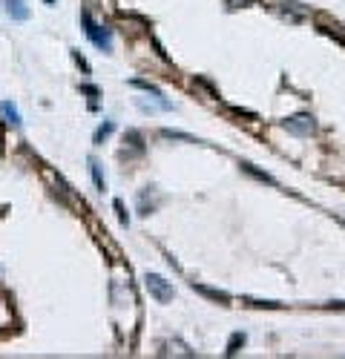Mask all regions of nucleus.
Here are the masks:
<instances>
[{"label": "nucleus", "mask_w": 345, "mask_h": 359, "mask_svg": "<svg viewBox=\"0 0 345 359\" xmlns=\"http://www.w3.org/2000/svg\"><path fill=\"white\" fill-rule=\"evenodd\" d=\"M81 23L86 26V29H83V32H86V37H89V40H92V43H95L101 52H110V49H113V35H110V29L98 26V23L92 20V15H89L86 9L81 12Z\"/></svg>", "instance_id": "1"}, {"label": "nucleus", "mask_w": 345, "mask_h": 359, "mask_svg": "<svg viewBox=\"0 0 345 359\" xmlns=\"http://www.w3.org/2000/svg\"><path fill=\"white\" fill-rule=\"evenodd\" d=\"M147 290L153 293V299H158V302H170L173 299V285L167 282L164 276H158V273H147Z\"/></svg>", "instance_id": "2"}, {"label": "nucleus", "mask_w": 345, "mask_h": 359, "mask_svg": "<svg viewBox=\"0 0 345 359\" xmlns=\"http://www.w3.org/2000/svg\"><path fill=\"white\" fill-rule=\"evenodd\" d=\"M282 127L291 132V135H311V132L316 130V124H313V118L308 112H299V115H294V118H288Z\"/></svg>", "instance_id": "3"}, {"label": "nucleus", "mask_w": 345, "mask_h": 359, "mask_svg": "<svg viewBox=\"0 0 345 359\" xmlns=\"http://www.w3.org/2000/svg\"><path fill=\"white\" fill-rule=\"evenodd\" d=\"M313 17H316V23H319V29H322V32L331 35V37H337V40L345 46V26L340 23V20H331V17L322 15V12H319V15H313Z\"/></svg>", "instance_id": "4"}, {"label": "nucleus", "mask_w": 345, "mask_h": 359, "mask_svg": "<svg viewBox=\"0 0 345 359\" xmlns=\"http://www.w3.org/2000/svg\"><path fill=\"white\" fill-rule=\"evenodd\" d=\"M193 290H198V293L207 296V299H216V302H222V305H228L230 302V296L222 293V290H216V287H204V285H196V282H193Z\"/></svg>", "instance_id": "5"}, {"label": "nucleus", "mask_w": 345, "mask_h": 359, "mask_svg": "<svg viewBox=\"0 0 345 359\" xmlns=\"http://www.w3.org/2000/svg\"><path fill=\"white\" fill-rule=\"evenodd\" d=\"M6 12L15 17V20H26L29 17V9L23 6V0H6Z\"/></svg>", "instance_id": "6"}, {"label": "nucleus", "mask_w": 345, "mask_h": 359, "mask_svg": "<svg viewBox=\"0 0 345 359\" xmlns=\"http://www.w3.org/2000/svg\"><path fill=\"white\" fill-rule=\"evenodd\" d=\"M242 170H245L247 176H253V179H259V181H265V184H270V187L276 184V181H273V176H268V173H262V170H256L253 164H242Z\"/></svg>", "instance_id": "7"}, {"label": "nucleus", "mask_w": 345, "mask_h": 359, "mask_svg": "<svg viewBox=\"0 0 345 359\" xmlns=\"http://www.w3.org/2000/svg\"><path fill=\"white\" fill-rule=\"evenodd\" d=\"M0 109H3V115H6V118H9V124H12V127H20V115H17L15 104L3 101V107H0Z\"/></svg>", "instance_id": "8"}, {"label": "nucleus", "mask_w": 345, "mask_h": 359, "mask_svg": "<svg viewBox=\"0 0 345 359\" xmlns=\"http://www.w3.org/2000/svg\"><path fill=\"white\" fill-rule=\"evenodd\" d=\"M124 141H130V144H132L135 149H138V152H144V135H141L138 130H127Z\"/></svg>", "instance_id": "9"}, {"label": "nucleus", "mask_w": 345, "mask_h": 359, "mask_svg": "<svg viewBox=\"0 0 345 359\" xmlns=\"http://www.w3.org/2000/svg\"><path fill=\"white\" fill-rule=\"evenodd\" d=\"M132 86H138V89H144V92H150V95H155V98H161V89L155 86V83L150 81H141V78H135V81H130Z\"/></svg>", "instance_id": "10"}, {"label": "nucleus", "mask_w": 345, "mask_h": 359, "mask_svg": "<svg viewBox=\"0 0 345 359\" xmlns=\"http://www.w3.org/2000/svg\"><path fill=\"white\" fill-rule=\"evenodd\" d=\"M113 132H115V124H113V121H107V124H101L98 130H95V144H101L104 138H110Z\"/></svg>", "instance_id": "11"}, {"label": "nucleus", "mask_w": 345, "mask_h": 359, "mask_svg": "<svg viewBox=\"0 0 345 359\" xmlns=\"http://www.w3.org/2000/svg\"><path fill=\"white\" fill-rule=\"evenodd\" d=\"M89 173H92V181H95V187L98 190H107V181H104V176H101V167L95 161H89Z\"/></svg>", "instance_id": "12"}, {"label": "nucleus", "mask_w": 345, "mask_h": 359, "mask_svg": "<svg viewBox=\"0 0 345 359\" xmlns=\"http://www.w3.org/2000/svg\"><path fill=\"white\" fill-rule=\"evenodd\" d=\"M239 345H245V333H233V336H230V342H228V357H233V354H236V348H239Z\"/></svg>", "instance_id": "13"}, {"label": "nucleus", "mask_w": 345, "mask_h": 359, "mask_svg": "<svg viewBox=\"0 0 345 359\" xmlns=\"http://www.w3.org/2000/svg\"><path fill=\"white\" fill-rule=\"evenodd\" d=\"M161 135H164V138H179V141H190V144L196 141L193 135H187V132H176V130H161Z\"/></svg>", "instance_id": "14"}, {"label": "nucleus", "mask_w": 345, "mask_h": 359, "mask_svg": "<svg viewBox=\"0 0 345 359\" xmlns=\"http://www.w3.org/2000/svg\"><path fill=\"white\" fill-rule=\"evenodd\" d=\"M115 210H118V218H121V224H130V215H127V210H124V204H121V201H115Z\"/></svg>", "instance_id": "15"}, {"label": "nucleus", "mask_w": 345, "mask_h": 359, "mask_svg": "<svg viewBox=\"0 0 345 359\" xmlns=\"http://www.w3.org/2000/svg\"><path fill=\"white\" fill-rule=\"evenodd\" d=\"M72 58H75V64L81 66L83 72H89V64H86V61H83V58H81V55H78V52H72Z\"/></svg>", "instance_id": "16"}, {"label": "nucleus", "mask_w": 345, "mask_h": 359, "mask_svg": "<svg viewBox=\"0 0 345 359\" xmlns=\"http://www.w3.org/2000/svg\"><path fill=\"white\" fill-rule=\"evenodd\" d=\"M81 92H86V95H92V98L98 95V89H95V86H89V83H83V86H81Z\"/></svg>", "instance_id": "17"}, {"label": "nucleus", "mask_w": 345, "mask_h": 359, "mask_svg": "<svg viewBox=\"0 0 345 359\" xmlns=\"http://www.w3.org/2000/svg\"><path fill=\"white\" fill-rule=\"evenodd\" d=\"M242 3H247V0H228V6H242Z\"/></svg>", "instance_id": "18"}, {"label": "nucleus", "mask_w": 345, "mask_h": 359, "mask_svg": "<svg viewBox=\"0 0 345 359\" xmlns=\"http://www.w3.org/2000/svg\"><path fill=\"white\" fill-rule=\"evenodd\" d=\"M46 3H55V0H46Z\"/></svg>", "instance_id": "19"}]
</instances>
